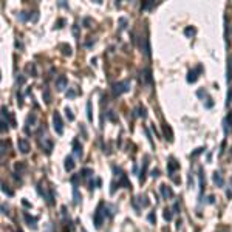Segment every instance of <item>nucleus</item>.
<instances>
[{
  "label": "nucleus",
  "mask_w": 232,
  "mask_h": 232,
  "mask_svg": "<svg viewBox=\"0 0 232 232\" xmlns=\"http://www.w3.org/2000/svg\"><path fill=\"white\" fill-rule=\"evenodd\" d=\"M8 116H9V113H8L6 107H2V132L8 130Z\"/></svg>",
  "instance_id": "9b49d317"
},
{
  "label": "nucleus",
  "mask_w": 232,
  "mask_h": 232,
  "mask_svg": "<svg viewBox=\"0 0 232 232\" xmlns=\"http://www.w3.org/2000/svg\"><path fill=\"white\" fill-rule=\"evenodd\" d=\"M214 183L218 186V187H223V186H224V179H223V176H221L220 172H214Z\"/></svg>",
  "instance_id": "4468645a"
},
{
  "label": "nucleus",
  "mask_w": 232,
  "mask_h": 232,
  "mask_svg": "<svg viewBox=\"0 0 232 232\" xmlns=\"http://www.w3.org/2000/svg\"><path fill=\"white\" fill-rule=\"evenodd\" d=\"M73 169H74L73 156H67V158H65V170H67V172H71Z\"/></svg>",
  "instance_id": "ddd939ff"
},
{
  "label": "nucleus",
  "mask_w": 232,
  "mask_h": 232,
  "mask_svg": "<svg viewBox=\"0 0 232 232\" xmlns=\"http://www.w3.org/2000/svg\"><path fill=\"white\" fill-rule=\"evenodd\" d=\"M67 85H68V79L65 76H59L56 79V90L57 91H63L67 88Z\"/></svg>",
  "instance_id": "1a4fd4ad"
},
{
  "label": "nucleus",
  "mask_w": 232,
  "mask_h": 232,
  "mask_svg": "<svg viewBox=\"0 0 232 232\" xmlns=\"http://www.w3.org/2000/svg\"><path fill=\"white\" fill-rule=\"evenodd\" d=\"M23 82H25V78H23V76H20V78H17V84H23Z\"/></svg>",
  "instance_id": "c9c22d12"
},
{
  "label": "nucleus",
  "mask_w": 232,
  "mask_h": 232,
  "mask_svg": "<svg viewBox=\"0 0 232 232\" xmlns=\"http://www.w3.org/2000/svg\"><path fill=\"white\" fill-rule=\"evenodd\" d=\"M230 102H232V90L227 91V101H226V105H229Z\"/></svg>",
  "instance_id": "2f4dec72"
},
{
  "label": "nucleus",
  "mask_w": 232,
  "mask_h": 232,
  "mask_svg": "<svg viewBox=\"0 0 232 232\" xmlns=\"http://www.w3.org/2000/svg\"><path fill=\"white\" fill-rule=\"evenodd\" d=\"M178 167H179V164L175 161V158H173V156H170V158H169V162H167V170H169V175H170V176H173V172H175Z\"/></svg>",
  "instance_id": "9d476101"
},
{
  "label": "nucleus",
  "mask_w": 232,
  "mask_h": 232,
  "mask_svg": "<svg viewBox=\"0 0 232 232\" xmlns=\"http://www.w3.org/2000/svg\"><path fill=\"white\" fill-rule=\"evenodd\" d=\"M23 217H25V220H27V223H28V226L31 227V229H37V217H31L28 212H25L23 214Z\"/></svg>",
  "instance_id": "f8f14e48"
},
{
  "label": "nucleus",
  "mask_w": 232,
  "mask_h": 232,
  "mask_svg": "<svg viewBox=\"0 0 232 232\" xmlns=\"http://www.w3.org/2000/svg\"><path fill=\"white\" fill-rule=\"evenodd\" d=\"M143 74H144V79H146V82H147V84H152V73H150V70H149V68H144Z\"/></svg>",
  "instance_id": "2eb2a0df"
},
{
  "label": "nucleus",
  "mask_w": 232,
  "mask_h": 232,
  "mask_svg": "<svg viewBox=\"0 0 232 232\" xmlns=\"http://www.w3.org/2000/svg\"><path fill=\"white\" fill-rule=\"evenodd\" d=\"M2 190H3V194H6V195H9V197H13V190H9V189H8V186H6L5 183L2 184Z\"/></svg>",
  "instance_id": "a878e982"
},
{
  "label": "nucleus",
  "mask_w": 232,
  "mask_h": 232,
  "mask_svg": "<svg viewBox=\"0 0 232 232\" xmlns=\"http://www.w3.org/2000/svg\"><path fill=\"white\" fill-rule=\"evenodd\" d=\"M214 200H215V198H214V197H212V195H211V197H209V198H207V201H209V203H211V204H212V203H214Z\"/></svg>",
  "instance_id": "e433bc0d"
},
{
  "label": "nucleus",
  "mask_w": 232,
  "mask_h": 232,
  "mask_svg": "<svg viewBox=\"0 0 232 232\" xmlns=\"http://www.w3.org/2000/svg\"><path fill=\"white\" fill-rule=\"evenodd\" d=\"M195 33H197V30H195V28H192V27H187V28L184 30V34H186V36H189V37H190V36H195Z\"/></svg>",
  "instance_id": "aec40b11"
},
{
  "label": "nucleus",
  "mask_w": 232,
  "mask_h": 232,
  "mask_svg": "<svg viewBox=\"0 0 232 232\" xmlns=\"http://www.w3.org/2000/svg\"><path fill=\"white\" fill-rule=\"evenodd\" d=\"M53 127L56 130L57 135H62L63 133V122H62V118H60V113L59 111H54L53 113Z\"/></svg>",
  "instance_id": "20e7f679"
},
{
  "label": "nucleus",
  "mask_w": 232,
  "mask_h": 232,
  "mask_svg": "<svg viewBox=\"0 0 232 232\" xmlns=\"http://www.w3.org/2000/svg\"><path fill=\"white\" fill-rule=\"evenodd\" d=\"M147 218H149V221H150L152 224H155V223H156V215H155V212H150Z\"/></svg>",
  "instance_id": "c85d7f7f"
},
{
  "label": "nucleus",
  "mask_w": 232,
  "mask_h": 232,
  "mask_svg": "<svg viewBox=\"0 0 232 232\" xmlns=\"http://www.w3.org/2000/svg\"><path fill=\"white\" fill-rule=\"evenodd\" d=\"M159 192H161V195H162V198H164V200H170V198L175 197L172 187H169V186H166V184H161V186H159Z\"/></svg>",
  "instance_id": "423d86ee"
},
{
  "label": "nucleus",
  "mask_w": 232,
  "mask_h": 232,
  "mask_svg": "<svg viewBox=\"0 0 232 232\" xmlns=\"http://www.w3.org/2000/svg\"><path fill=\"white\" fill-rule=\"evenodd\" d=\"M104 203L99 204V207L96 209V212H95V217H93V220H95V226L96 229H99L102 226V221H104V217H105V212H102V209H104Z\"/></svg>",
  "instance_id": "7ed1b4c3"
},
{
  "label": "nucleus",
  "mask_w": 232,
  "mask_h": 232,
  "mask_svg": "<svg viewBox=\"0 0 232 232\" xmlns=\"http://www.w3.org/2000/svg\"><path fill=\"white\" fill-rule=\"evenodd\" d=\"M203 71V65H198L195 70H190V71L187 73V82L189 84H194V82H197V79H198V74Z\"/></svg>",
  "instance_id": "39448f33"
},
{
  "label": "nucleus",
  "mask_w": 232,
  "mask_h": 232,
  "mask_svg": "<svg viewBox=\"0 0 232 232\" xmlns=\"http://www.w3.org/2000/svg\"><path fill=\"white\" fill-rule=\"evenodd\" d=\"M172 218H173V214H172V211H170V209H166V211H164V220L170 221Z\"/></svg>",
  "instance_id": "5701e85b"
},
{
  "label": "nucleus",
  "mask_w": 232,
  "mask_h": 232,
  "mask_svg": "<svg viewBox=\"0 0 232 232\" xmlns=\"http://www.w3.org/2000/svg\"><path fill=\"white\" fill-rule=\"evenodd\" d=\"M40 147L45 150L46 155H51V150H53V141L50 139V136L45 133V129H43V135H40Z\"/></svg>",
  "instance_id": "f03ea898"
},
{
  "label": "nucleus",
  "mask_w": 232,
  "mask_h": 232,
  "mask_svg": "<svg viewBox=\"0 0 232 232\" xmlns=\"http://www.w3.org/2000/svg\"><path fill=\"white\" fill-rule=\"evenodd\" d=\"M74 96H76V91H74V90L67 91V98H74Z\"/></svg>",
  "instance_id": "473e14b6"
},
{
  "label": "nucleus",
  "mask_w": 232,
  "mask_h": 232,
  "mask_svg": "<svg viewBox=\"0 0 232 232\" xmlns=\"http://www.w3.org/2000/svg\"><path fill=\"white\" fill-rule=\"evenodd\" d=\"M73 155H74L78 159H81V158H82V155H84L82 144L78 141V139H74V141H73Z\"/></svg>",
  "instance_id": "0eeeda50"
},
{
  "label": "nucleus",
  "mask_w": 232,
  "mask_h": 232,
  "mask_svg": "<svg viewBox=\"0 0 232 232\" xmlns=\"http://www.w3.org/2000/svg\"><path fill=\"white\" fill-rule=\"evenodd\" d=\"M138 116H141V118H146V116H147V110H146V107H139L138 108Z\"/></svg>",
  "instance_id": "393cba45"
},
{
  "label": "nucleus",
  "mask_w": 232,
  "mask_h": 232,
  "mask_svg": "<svg viewBox=\"0 0 232 232\" xmlns=\"http://www.w3.org/2000/svg\"><path fill=\"white\" fill-rule=\"evenodd\" d=\"M204 150H206L204 147H200V149H197V150H195V152L192 153V156H197V155H200V153H203Z\"/></svg>",
  "instance_id": "7c9ffc66"
},
{
  "label": "nucleus",
  "mask_w": 232,
  "mask_h": 232,
  "mask_svg": "<svg viewBox=\"0 0 232 232\" xmlns=\"http://www.w3.org/2000/svg\"><path fill=\"white\" fill-rule=\"evenodd\" d=\"M62 53L65 54V56H71L73 53H71V46H67V45H62Z\"/></svg>",
  "instance_id": "b1692460"
},
{
  "label": "nucleus",
  "mask_w": 232,
  "mask_h": 232,
  "mask_svg": "<svg viewBox=\"0 0 232 232\" xmlns=\"http://www.w3.org/2000/svg\"><path fill=\"white\" fill-rule=\"evenodd\" d=\"M73 197H74V204H79L81 197H79V192H78V186H73Z\"/></svg>",
  "instance_id": "f3484780"
},
{
  "label": "nucleus",
  "mask_w": 232,
  "mask_h": 232,
  "mask_svg": "<svg viewBox=\"0 0 232 232\" xmlns=\"http://www.w3.org/2000/svg\"><path fill=\"white\" fill-rule=\"evenodd\" d=\"M17 19H19V20H22V22H27V20H30V14H28V13H25V11H22V13H19Z\"/></svg>",
  "instance_id": "6ab92c4d"
},
{
  "label": "nucleus",
  "mask_w": 232,
  "mask_h": 232,
  "mask_svg": "<svg viewBox=\"0 0 232 232\" xmlns=\"http://www.w3.org/2000/svg\"><path fill=\"white\" fill-rule=\"evenodd\" d=\"M173 211H175V214H178V212H179V203H178V201L173 204Z\"/></svg>",
  "instance_id": "72a5a7b5"
},
{
  "label": "nucleus",
  "mask_w": 232,
  "mask_h": 232,
  "mask_svg": "<svg viewBox=\"0 0 232 232\" xmlns=\"http://www.w3.org/2000/svg\"><path fill=\"white\" fill-rule=\"evenodd\" d=\"M17 147L22 153H28L30 152V143L27 141L25 138H19L17 139Z\"/></svg>",
  "instance_id": "6e6552de"
},
{
  "label": "nucleus",
  "mask_w": 232,
  "mask_h": 232,
  "mask_svg": "<svg viewBox=\"0 0 232 232\" xmlns=\"http://www.w3.org/2000/svg\"><path fill=\"white\" fill-rule=\"evenodd\" d=\"M164 133H166V136H167V133H169V138H170V141H172V139H173L172 136H173V135H172V130H170V127H169L167 124L164 125Z\"/></svg>",
  "instance_id": "cd10ccee"
},
{
  "label": "nucleus",
  "mask_w": 232,
  "mask_h": 232,
  "mask_svg": "<svg viewBox=\"0 0 232 232\" xmlns=\"http://www.w3.org/2000/svg\"><path fill=\"white\" fill-rule=\"evenodd\" d=\"M65 114H67V118H68V121H74V114H73V111L70 110L68 107H65Z\"/></svg>",
  "instance_id": "412c9836"
},
{
  "label": "nucleus",
  "mask_w": 232,
  "mask_h": 232,
  "mask_svg": "<svg viewBox=\"0 0 232 232\" xmlns=\"http://www.w3.org/2000/svg\"><path fill=\"white\" fill-rule=\"evenodd\" d=\"M136 198L139 200V203H141L143 207H147V206H149V200H147L146 195H139V197H136Z\"/></svg>",
  "instance_id": "a211bd4d"
},
{
  "label": "nucleus",
  "mask_w": 232,
  "mask_h": 232,
  "mask_svg": "<svg viewBox=\"0 0 232 232\" xmlns=\"http://www.w3.org/2000/svg\"><path fill=\"white\" fill-rule=\"evenodd\" d=\"M43 99H45V102H46V104H50V102H51V93H50V90H48V88H43Z\"/></svg>",
  "instance_id": "dca6fc26"
},
{
  "label": "nucleus",
  "mask_w": 232,
  "mask_h": 232,
  "mask_svg": "<svg viewBox=\"0 0 232 232\" xmlns=\"http://www.w3.org/2000/svg\"><path fill=\"white\" fill-rule=\"evenodd\" d=\"M111 90H113V95H114V96H121V95H124V93L130 91V81L114 82L113 87H111Z\"/></svg>",
  "instance_id": "f257e3e1"
},
{
  "label": "nucleus",
  "mask_w": 232,
  "mask_h": 232,
  "mask_svg": "<svg viewBox=\"0 0 232 232\" xmlns=\"http://www.w3.org/2000/svg\"><path fill=\"white\" fill-rule=\"evenodd\" d=\"M91 175H93V170H91V169H84V170H82V176H84V178H88V176H91Z\"/></svg>",
  "instance_id": "bb28decb"
},
{
  "label": "nucleus",
  "mask_w": 232,
  "mask_h": 232,
  "mask_svg": "<svg viewBox=\"0 0 232 232\" xmlns=\"http://www.w3.org/2000/svg\"><path fill=\"white\" fill-rule=\"evenodd\" d=\"M152 176H153V178H156V176H159V170H158V169H155V170H152Z\"/></svg>",
  "instance_id": "f704fd0d"
},
{
  "label": "nucleus",
  "mask_w": 232,
  "mask_h": 232,
  "mask_svg": "<svg viewBox=\"0 0 232 232\" xmlns=\"http://www.w3.org/2000/svg\"><path fill=\"white\" fill-rule=\"evenodd\" d=\"M87 118H88V121H93V116H91V102H90V101L87 102Z\"/></svg>",
  "instance_id": "4be33fe9"
},
{
  "label": "nucleus",
  "mask_w": 232,
  "mask_h": 232,
  "mask_svg": "<svg viewBox=\"0 0 232 232\" xmlns=\"http://www.w3.org/2000/svg\"><path fill=\"white\" fill-rule=\"evenodd\" d=\"M153 5H155L153 2H150V0H147L146 3H143V6H141V8H143V9H149V8H152Z\"/></svg>",
  "instance_id": "c756f323"
}]
</instances>
